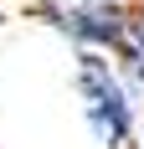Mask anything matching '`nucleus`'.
I'll return each mask as SVG.
<instances>
[{
    "instance_id": "1",
    "label": "nucleus",
    "mask_w": 144,
    "mask_h": 149,
    "mask_svg": "<svg viewBox=\"0 0 144 149\" xmlns=\"http://www.w3.org/2000/svg\"><path fill=\"white\" fill-rule=\"evenodd\" d=\"M77 93H82V108H87L93 134H98L108 149L129 144L134 108H129V98H124V82L113 77L108 57H98V52H82V57H77Z\"/></svg>"
},
{
    "instance_id": "2",
    "label": "nucleus",
    "mask_w": 144,
    "mask_h": 149,
    "mask_svg": "<svg viewBox=\"0 0 144 149\" xmlns=\"http://www.w3.org/2000/svg\"><path fill=\"white\" fill-rule=\"evenodd\" d=\"M124 10L129 5H103V0H82V5H57V0H41L36 15L52 21L62 36H72L87 52H118L124 41Z\"/></svg>"
},
{
    "instance_id": "3",
    "label": "nucleus",
    "mask_w": 144,
    "mask_h": 149,
    "mask_svg": "<svg viewBox=\"0 0 144 149\" xmlns=\"http://www.w3.org/2000/svg\"><path fill=\"white\" fill-rule=\"evenodd\" d=\"M118 57L134 72V82L144 88V5H129L124 10V41H118Z\"/></svg>"
},
{
    "instance_id": "4",
    "label": "nucleus",
    "mask_w": 144,
    "mask_h": 149,
    "mask_svg": "<svg viewBox=\"0 0 144 149\" xmlns=\"http://www.w3.org/2000/svg\"><path fill=\"white\" fill-rule=\"evenodd\" d=\"M103 5H134V0H103Z\"/></svg>"
}]
</instances>
